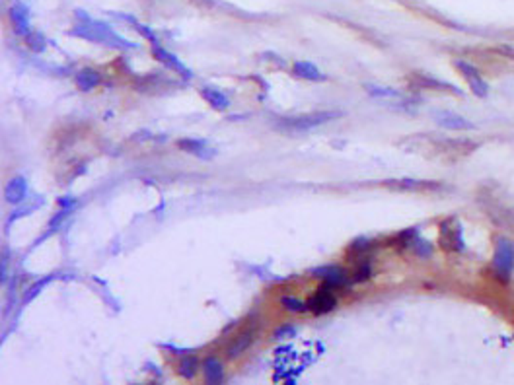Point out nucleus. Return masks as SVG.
<instances>
[{
    "instance_id": "f257e3e1",
    "label": "nucleus",
    "mask_w": 514,
    "mask_h": 385,
    "mask_svg": "<svg viewBox=\"0 0 514 385\" xmlns=\"http://www.w3.org/2000/svg\"><path fill=\"white\" fill-rule=\"evenodd\" d=\"M71 36L80 37L86 41L92 43H104V45H111V47H121V49H131L132 43H129L125 37H121L119 34H115L109 25L100 24L96 20L84 18V22L76 25L74 29L69 32Z\"/></svg>"
},
{
    "instance_id": "f03ea898",
    "label": "nucleus",
    "mask_w": 514,
    "mask_h": 385,
    "mask_svg": "<svg viewBox=\"0 0 514 385\" xmlns=\"http://www.w3.org/2000/svg\"><path fill=\"white\" fill-rule=\"evenodd\" d=\"M339 115H341L339 111H314V113H308V115L281 119L279 121V129L288 131V133H304V131H310V129L320 127V125L327 123V121L337 119Z\"/></svg>"
},
{
    "instance_id": "7ed1b4c3",
    "label": "nucleus",
    "mask_w": 514,
    "mask_h": 385,
    "mask_svg": "<svg viewBox=\"0 0 514 385\" xmlns=\"http://www.w3.org/2000/svg\"><path fill=\"white\" fill-rule=\"evenodd\" d=\"M493 269H495V273L502 280L511 278L514 269V245L511 241L499 240L497 251H495V259H493Z\"/></svg>"
},
{
    "instance_id": "20e7f679",
    "label": "nucleus",
    "mask_w": 514,
    "mask_h": 385,
    "mask_svg": "<svg viewBox=\"0 0 514 385\" xmlns=\"http://www.w3.org/2000/svg\"><path fill=\"white\" fill-rule=\"evenodd\" d=\"M441 245L446 251H464L466 243L462 236V226L458 220H446L441 226Z\"/></svg>"
},
{
    "instance_id": "39448f33",
    "label": "nucleus",
    "mask_w": 514,
    "mask_h": 385,
    "mask_svg": "<svg viewBox=\"0 0 514 385\" xmlns=\"http://www.w3.org/2000/svg\"><path fill=\"white\" fill-rule=\"evenodd\" d=\"M456 66L460 69V73L464 74V78L467 80V84H469L471 92H474L476 96L485 97L487 94H489V86H487V82L483 80V76L479 74V71L476 69V66H471V64L466 62V60H458V62H456Z\"/></svg>"
},
{
    "instance_id": "423d86ee",
    "label": "nucleus",
    "mask_w": 514,
    "mask_h": 385,
    "mask_svg": "<svg viewBox=\"0 0 514 385\" xmlns=\"http://www.w3.org/2000/svg\"><path fill=\"white\" fill-rule=\"evenodd\" d=\"M152 55H154V59L158 60V62H162V64L167 66L170 71L178 73L180 76H183V78H187V80L191 78V71H189L176 55H172L166 49H162L160 45H152Z\"/></svg>"
},
{
    "instance_id": "0eeeda50",
    "label": "nucleus",
    "mask_w": 514,
    "mask_h": 385,
    "mask_svg": "<svg viewBox=\"0 0 514 385\" xmlns=\"http://www.w3.org/2000/svg\"><path fill=\"white\" fill-rule=\"evenodd\" d=\"M434 119L436 123L444 127V129H450V131H474L476 125L469 123L467 119H464L462 115L458 113H452V111H436L434 113Z\"/></svg>"
},
{
    "instance_id": "6e6552de",
    "label": "nucleus",
    "mask_w": 514,
    "mask_h": 385,
    "mask_svg": "<svg viewBox=\"0 0 514 385\" xmlns=\"http://www.w3.org/2000/svg\"><path fill=\"white\" fill-rule=\"evenodd\" d=\"M335 306H337V298L327 288L318 290V294L308 301V310L318 313V315L320 313H329L331 310H335Z\"/></svg>"
},
{
    "instance_id": "1a4fd4ad",
    "label": "nucleus",
    "mask_w": 514,
    "mask_h": 385,
    "mask_svg": "<svg viewBox=\"0 0 514 385\" xmlns=\"http://www.w3.org/2000/svg\"><path fill=\"white\" fill-rule=\"evenodd\" d=\"M316 275H320L329 288H339V286L347 284V273L339 266H323V269L316 271Z\"/></svg>"
},
{
    "instance_id": "9d476101",
    "label": "nucleus",
    "mask_w": 514,
    "mask_h": 385,
    "mask_svg": "<svg viewBox=\"0 0 514 385\" xmlns=\"http://www.w3.org/2000/svg\"><path fill=\"white\" fill-rule=\"evenodd\" d=\"M8 16H10V22H12L14 29H16L20 36L25 37L30 32H32V29H30V14H27V10H25V6H22V4H16V6L10 8Z\"/></svg>"
},
{
    "instance_id": "9b49d317",
    "label": "nucleus",
    "mask_w": 514,
    "mask_h": 385,
    "mask_svg": "<svg viewBox=\"0 0 514 385\" xmlns=\"http://www.w3.org/2000/svg\"><path fill=\"white\" fill-rule=\"evenodd\" d=\"M25 195H27V181L24 177H14L6 185V191H4V197L10 205H18V203L25 201Z\"/></svg>"
},
{
    "instance_id": "f8f14e48",
    "label": "nucleus",
    "mask_w": 514,
    "mask_h": 385,
    "mask_svg": "<svg viewBox=\"0 0 514 385\" xmlns=\"http://www.w3.org/2000/svg\"><path fill=\"white\" fill-rule=\"evenodd\" d=\"M203 373L205 382L211 385L222 384V380H224V368H222L220 360H216V358H207L203 362Z\"/></svg>"
},
{
    "instance_id": "ddd939ff",
    "label": "nucleus",
    "mask_w": 514,
    "mask_h": 385,
    "mask_svg": "<svg viewBox=\"0 0 514 385\" xmlns=\"http://www.w3.org/2000/svg\"><path fill=\"white\" fill-rule=\"evenodd\" d=\"M292 73L296 74L299 78H304V80H312V82H320V80H325V76L320 73V69L316 64H312L308 60H299L294 62L292 66Z\"/></svg>"
},
{
    "instance_id": "4468645a",
    "label": "nucleus",
    "mask_w": 514,
    "mask_h": 385,
    "mask_svg": "<svg viewBox=\"0 0 514 385\" xmlns=\"http://www.w3.org/2000/svg\"><path fill=\"white\" fill-rule=\"evenodd\" d=\"M100 84H102V74L94 71V69H82L80 73L76 74V86L82 92H90Z\"/></svg>"
},
{
    "instance_id": "2eb2a0df",
    "label": "nucleus",
    "mask_w": 514,
    "mask_h": 385,
    "mask_svg": "<svg viewBox=\"0 0 514 385\" xmlns=\"http://www.w3.org/2000/svg\"><path fill=\"white\" fill-rule=\"evenodd\" d=\"M181 150L189 152V154H195L199 158H211L213 156V150H209V146L205 140H197V138H185V140H180L178 142Z\"/></svg>"
},
{
    "instance_id": "dca6fc26",
    "label": "nucleus",
    "mask_w": 514,
    "mask_h": 385,
    "mask_svg": "<svg viewBox=\"0 0 514 385\" xmlns=\"http://www.w3.org/2000/svg\"><path fill=\"white\" fill-rule=\"evenodd\" d=\"M201 94H203V97L213 105L215 109H218V111H222V109H226L228 108V97L222 94V92H218V90H215V88H203L201 90Z\"/></svg>"
},
{
    "instance_id": "f3484780",
    "label": "nucleus",
    "mask_w": 514,
    "mask_h": 385,
    "mask_svg": "<svg viewBox=\"0 0 514 385\" xmlns=\"http://www.w3.org/2000/svg\"><path fill=\"white\" fill-rule=\"evenodd\" d=\"M251 340H253V333H244V335H240V337L236 338V343H234V345L230 347V350H228V356H230V358H236L242 352H246V350L250 349Z\"/></svg>"
},
{
    "instance_id": "a211bd4d",
    "label": "nucleus",
    "mask_w": 514,
    "mask_h": 385,
    "mask_svg": "<svg viewBox=\"0 0 514 385\" xmlns=\"http://www.w3.org/2000/svg\"><path fill=\"white\" fill-rule=\"evenodd\" d=\"M197 368H199V362L195 356H183L180 360V373L185 377V380H191L197 373Z\"/></svg>"
},
{
    "instance_id": "6ab92c4d",
    "label": "nucleus",
    "mask_w": 514,
    "mask_h": 385,
    "mask_svg": "<svg viewBox=\"0 0 514 385\" xmlns=\"http://www.w3.org/2000/svg\"><path fill=\"white\" fill-rule=\"evenodd\" d=\"M51 280H53V275H49V277H43V278H41V280H37V282H34V284H32V286H30V288L25 290V294H24V303H30V301L34 300V298H36L37 294H39V292H41V290L45 288V286H47V284H49V282H51Z\"/></svg>"
},
{
    "instance_id": "aec40b11",
    "label": "nucleus",
    "mask_w": 514,
    "mask_h": 385,
    "mask_svg": "<svg viewBox=\"0 0 514 385\" xmlns=\"http://www.w3.org/2000/svg\"><path fill=\"white\" fill-rule=\"evenodd\" d=\"M25 43H27V47L32 49V51H36V53L45 51V37L41 36V34H37V32H30L25 36Z\"/></svg>"
},
{
    "instance_id": "412c9836",
    "label": "nucleus",
    "mask_w": 514,
    "mask_h": 385,
    "mask_svg": "<svg viewBox=\"0 0 514 385\" xmlns=\"http://www.w3.org/2000/svg\"><path fill=\"white\" fill-rule=\"evenodd\" d=\"M281 303H283L287 310H290V312L302 313L308 310V303H304V301L299 300V298H292V296H285V298L281 300Z\"/></svg>"
},
{
    "instance_id": "4be33fe9",
    "label": "nucleus",
    "mask_w": 514,
    "mask_h": 385,
    "mask_svg": "<svg viewBox=\"0 0 514 385\" xmlns=\"http://www.w3.org/2000/svg\"><path fill=\"white\" fill-rule=\"evenodd\" d=\"M369 94L374 97H392V99H399L401 94L395 92V90H390V88H378V86H366Z\"/></svg>"
},
{
    "instance_id": "5701e85b",
    "label": "nucleus",
    "mask_w": 514,
    "mask_h": 385,
    "mask_svg": "<svg viewBox=\"0 0 514 385\" xmlns=\"http://www.w3.org/2000/svg\"><path fill=\"white\" fill-rule=\"evenodd\" d=\"M417 82L421 86H425V88H441V90H452V92H456L454 86L444 84V82H439L434 78H427V76H421V74H417Z\"/></svg>"
},
{
    "instance_id": "b1692460",
    "label": "nucleus",
    "mask_w": 514,
    "mask_h": 385,
    "mask_svg": "<svg viewBox=\"0 0 514 385\" xmlns=\"http://www.w3.org/2000/svg\"><path fill=\"white\" fill-rule=\"evenodd\" d=\"M371 277V265H362L357 271V275L353 278V282H362V280H366V278Z\"/></svg>"
},
{
    "instance_id": "393cba45",
    "label": "nucleus",
    "mask_w": 514,
    "mask_h": 385,
    "mask_svg": "<svg viewBox=\"0 0 514 385\" xmlns=\"http://www.w3.org/2000/svg\"><path fill=\"white\" fill-rule=\"evenodd\" d=\"M296 331H294V327H283V329H279L277 331V338H285V337H292Z\"/></svg>"
}]
</instances>
